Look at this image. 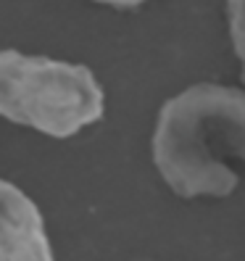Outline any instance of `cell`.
<instances>
[{"instance_id": "277c9868", "label": "cell", "mask_w": 245, "mask_h": 261, "mask_svg": "<svg viewBox=\"0 0 245 261\" xmlns=\"http://www.w3.org/2000/svg\"><path fill=\"white\" fill-rule=\"evenodd\" d=\"M227 27L235 56L240 61V74L245 82V0H227Z\"/></svg>"}, {"instance_id": "5b68a950", "label": "cell", "mask_w": 245, "mask_h": 261, "mask_svg": "<svg viewBox=\"0 0 245 261\" xmlns=\"http://www.w3.org/2000/svg\"><path fill=\"white\" fill-rule=\"evenodd\" d=\"M95 3H105V6H114V8H137L148 3V0H95Z\"/></svg>"}, {"instance_id": "7a4b0ae2", "label": "cell", "mask_w": 245, "mask_h": 261, "mask_svg": "<svg viewBox=\"0 0 245 261\" xmlns=\"http://www.w3.org/2000/svg\"><path fill=\"white\" fill-rule=\"evenodd\" d=\"M105 95L87 66L0 50V116L50 137H71L103 119Z\"/></svg>"}, {"instance_id": "3957f363", "label": "cell", "mask_w": 245, "mask_h": 261, "mask_svg": "<svg viewBox=\"0 0 245 261\" xmlns=\"http://www.w3.org/2000/svg\"><path fill=\"white\" fill-rule=\"evenodd\" d=\"M0 261H56L37 203L0 179Z\"/></svg>"}, {"instance_id": "6da1fadb", "label": "cell", "mask_w": 245, "mask_h": 261, "mask_svg": "<svg viewBox=\"0 0 245 261\" xmlns=\"http://www.w3.org/2000/svg\"><path fill=\"white\" fill-rule=\"evenodd\" d=\"M153 164L182 198L235 193V164H245V90L203 82L169 98L153 132Z\"/></svg>"}]
</instances>
